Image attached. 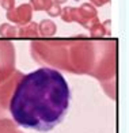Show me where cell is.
Segmentation results:
<instances>
[{"instance_id": "obj_15", "label": "cell", "mask_w": 129, "mask_h": 133, "mask_svg": "<svg viewBox=\"0 0 129 133\" xmlns=\"http://www.w3.org/2000/svg\"><path fill=\"white\" fill-rule=\"evenodd\" d=\"M110 2V0H90V4H93L94 7H102Z\"/></svg>"}, {"instance_id": "obj_9", "label": "cell", "mask_w": 129, "mask_h": 133, "mask_svg": "<svg viewBox=\"0 0 129 133\" xmlns=\"http://www.w3.org/2000/svg\"><path fill=\"white\" fill-rule=\"evenodd\" d=\"M60 18L65 23H72V22H76L78 23V19H79L78 8L76 7H64V8H61Z\"/></svg>"}, {"instance_id": "obj_11", "label": "cell", "mask_w": 129, "mask_h": 133, "mask_svg": "<svg viewBox=\"0 0 129 133\" xmlns=\"http://www.w3.org/2000/svg\"><path fill=\"white\" fill-rule=\"evenodd\" d=\"M52 0H30L33 11H48V8L52 5Z\"/></svg>"}, {"instance_id": "obj_16", "label": "cell", "mask_w": 129, "mask_h": 133, "mask_svg": "<svg viewBox=\"0 0 129 133\" xmlns=\"http://www.w3.org/2000/svg\"><path fill=\"white\" fill-rule=\"evenodd\" d=\"M53 3H56V4H59V5H61V4H65L68 0H52Z\"/></svg>"}, {"instance_id": "obj_7", "label": "cell", "mask_w": 129, "mask_h": 133, "mask_svg": "<svg viewBox=\"0 0 129 133\" xmlns=\"http://www.w3.org/2000/svg\"><path fill=\"white\" fill-rule=\"evenodd\" d=\"M57 33V25L52 19H44L38 23V34L41 37L50 38Z\"/></svg>"}, {"instance_id": "obj_1", "label": "cell", "mask_w": 129, "mask_h": 133, "mask_svg": "<svg viewBox=\"0 0 129 133\" xmlns=\"http://www.w3.org/2000/svg\"><path fill=\"white\" fill-rule=\"evenodd\" d=\"M69 98V86L65 77L59 71L44 66L21 77L8 109L16 125L49 132L64 119Z\"/></svg>"}, {"instance_id": "obj_14", "label": "cell", "mask_w": 129, "mask_h": 133, "mask_svg": "<svg viewBox=\"0 0 129 133\" xmlns=\"http://www.w3.org/2000/svg\"><path fill=\"white\" fill-rule=\"evenodd\" d=\"M0 4L5 11H11L15 8V0H0Z\"/></svg>"}, {"instance_id": "obj_2", "label": "cell", "mask_w": 129, "mask_h": 133, "mask_svg": "<svg viewBox=\"0 0 129 133\" xmlns=\"http://www.w3.org/2000/svg\"><path fill=\"white\" fill-rule=\"evenodd\" d=\"M15 72V50L11 42H0V83Z\"/></svg>"}, {"instance_id": "obj_12", "label": "cell", "mask_w": 129, "mask_h": 133, "mask_svg": "<svg viewBox=\"0 0 129 133\" xmlns=\"http://www.w3.org/2000/svg\"><path fill=\"white\" fill-rule=\"evenodd\" d=\"M0 132L2 133H21V132L16 130V128L10 119H2L0 121Z\"/></svg>"}, {"instance_id": "obj_6", "label": "cell", "mask_w": 129, "mask_h": 133, "mask_svg": "<svg viewBox=\"0 0 129 133\" xmlns=\"http://www.w3.org/2000/svg\"><path fill=\"white\" fill-rule=\"evenodd\" d=\"M110 23L112 21H105V22H96L95 25L90 29V34L93 38H102L105 35H112L110 30Z\"/></svg>"}, {"instance_id": "obj_8", "label": "cell", "mask_w": 129, "mask_h": 133, "mask_svg": "<svg viewBox=\"0 0 129 133\" xmlns=\"http://www.w3.org/2000/svg\"><path fill=\"white\" fill-rule=\"evenodd\" d=\"M18 37L19 38H37L38 34V23L30 22L24 26H21L18 29Z\"/></svg>"}, {"instance_id": "obj_13", "label": "cell", "mask_w": 129, "mask_h": 133, "mask_svg": "<svg viewBox=\"0 0 129 133\" xmlns=\"http://www.w3.org/2000/svg\"><path fill=\"white\" fill-rule=\"evenodd\" d=\"M48 15L49 16H52V18H56V16H60L61 14V5L56 4V3H52V5L48 8Z\"/></svg>"}, {"instance_id": "obj_3", "label": "cell", "mask_w": 129, "mask_h": 133, "mask_svg": "<svg viewBox=\"0 0 129 133\" xmlns=\"http://www.w3.org/2000/svg\"><path fill=\"white\" fill-rule=\"evenodd\" d=\"M7 19L11 22L12 25H18V26H24L27 23L31 22L33 18V8L29 3H23L19 7H15L14 10L7 11Z\"/></svg>"}, {"instance_id": "obj_4", "label": "cell", "mask_w": 129, "mask_h": 133, "mask_svg": "<svg viewBox=\"0 0 129 133\" xmlns=\"http://www.w3.org/2000/svg\"><path fill=\"white\" fill-rule=\"evenodd\" d=\"M78 12H79L78 23L87 30H90L96 22H99L96 8L90 3H83L80 7L78 8Z\"/></svg>"}, {"instance_id": "obj_5", "label": "cell", "mask_w": 129, "mask_h": 133, "mask_svg": "<svg viewBox=\"0 0 129 133\" xmlns=\"http://www.w3.org/2000/svg\"><path fill=\"white\" fill-rule=\"evenodd\" d=\"M23 75H21L18 79H15L14 76H10L7 80H4L0 83V105H3V109L5 107V105H8L10 103V99H11V96H12V92H14V90H15V86L18 84V82L21 80V77Z\"/></svg>"}, {"instance_id": "obj_10", "label": "cell", "mask_w": 129, "mask_h": 133, "mask_svg": "<svg viewBox=\"0 0 129 133\" xmlns=\"http://www.w3.org/2000/svg\"><path fill=\"white\" fill-rule=\"evenodd\" d=\"M0 37L3 38H15L18 37V29L11 23H2L0 25Z\"/></svg>"}]
</instances>
